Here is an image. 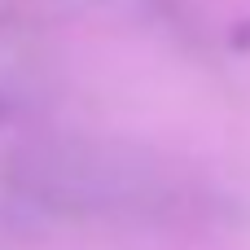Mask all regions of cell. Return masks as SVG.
I'll return each mask as SVG.
<instances>
[{"instance_id": "obj_1", "label": "cell", "mask_w": 250, "mask_h": 250, "mask_svg": "<svg viewBox=\"0 0 250 250\" xmlns=\"http://www.w3.org/2000/svg\"><path fill=\"white\" fill-rule=\"evenodd\" d=\"M224 220V193L141 145L35 136L0 154V233H202Z\"/></svg>"}, {"instance_id": "obj_2", "label": "cell", "mask_w": 250, "mask_h": 250, "mask_svg": "<svg viewBox=\"0 0 250 250\" xmlns=\"http://www.w3.org/2000/svg\"><path fill=\"white\" fill-rule=\"evenodd\" d=\"M92 4H105L123 18H132L136 26L167 35L171 44H189V48L202 44V22L189 0H92Z\"/></svg>"}, {"instance_id": "obj_3", "label": "cell", "mask_w": 250, "mask_h": 250, "mask_svg": "<svg viewBox=\"0 0 250 250\" xmlns=\"http://www.w3.org/2000/svg\"><path fill=\"white\" fill-rule=\"evenodd\" d=\"M31 110H35V88H31V79L0 70V132L13 127V123H22Z\"/></svg>"}]
</instances>
